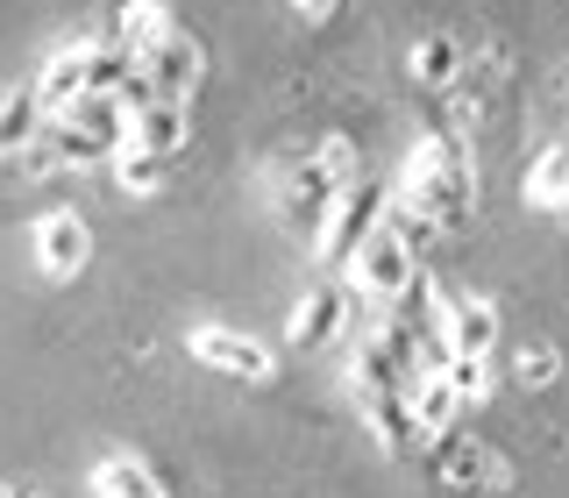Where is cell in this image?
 <instances>
[{"mask_svg": "<svg viewBox=\"0 0 569 498\" xmlns=\"http://www.w3.org/2000/svg\"><path fill=\"white\" fill-rule=\"evenodd\" d=\"M470 192H477V171H470L462 136H427L413 150V165H406V192H399V200L413 213H427L435 228H456L462 213H470Z\"/></svg>", "mask_w": 569, "mask_h": 498, "instance_id": "6da1fadb", "label": "cell"}, {"mask_svg": "<svg viewBox=\"0 0 569 498\" xmlns=\"http://www.w3.org/2000/svg\"><path fill=\"white\" fill-rule=\"evenodd\" d=\"M420 378V335L406 320H378L349 356V385L356 391H406Z\"/></svg>", "mask_w": 569, "mask_h": 498, "instance_id": "7a4b0ae2", "label": "cell"}, {"mask_svg": "<svg viewBox=\"0 0 569 498\" xmlns=\"http://www.w3.org/2000/svg\"><path fill=\"white\" fill-rule=\"evenodd\" d=\"M413 278H420V257H413L399 236H391L385 221L370 228L363 249L349 257V292H356V299H378V307H399V299L413 292Z\"/></svg>", "mask_w": 569, "mask_h": 498, "instance_id": "3957f363", "label": "cell"}, {"mask_svg": "<svg viewBox=\"0 0 569 498\" xmlns=\"http://www.w3.org/2000/svg\"><path fill=\"white\" fill-rule=\"evenodd\" d=\"M427 470H435L441 491H512V462L491 456L477 435H462V427H441L435 435V456H427Z\"/></svg>", "mask_w": 569, "mask_h": 498, "instance_id": "277c9868", "label": "cell"}, {"mask_svg": "<svg viewBox=\"0 0 569 498\" xmlns=\"http://www.w3.org/2000/svg\"><path fill=\"white\" fill-rule=\"evenodd\" d=\"M136 79L150 86V100H186L192 86L207 79V50L192 43L186 29H171V36H157V43L136 58Z\"/></svg>", "mask_w": 569, "mask_h": 498, "instance_id": "5b68a950", "label": "cell"}, {"mask_svg": "<svg viewBox=\"0 0 569 498\" xmlns=\"http://www.w3.org/2000/svg\"><path fill=\"white\" fill-rule=\"evenodd\" d=\"M385 186H370V178H356V186L342 192V207H335L328 213V228H320V263H342V257H356V249H363V236H370V228H378L385 221Z\"/></svg>", "mask_w": 569, "mask_h": 498, "instance_id": "8992f818", "label": "cell"}, {"mask_svg": "<svg viewBox=\"0 0 569 498\" xmlns=\"http://www.w3.org/2000/svg\"><path fill=\"white\" fill-rule=\"evenodd\" d=\"M335 207H342V186H335L313 157H307V165H284V221H292L307 242H320V228H328Z\"/></svg>", "mask_w": 569, "mask_h": 498, "instance_id": "52a82bcc", "label": "cell"}, {"mask_svg": "<svg viewBox=\"0 0 569 498\" xmlns=\"http://www.w3.org/2000/svg\"><path fill=\"white\" fill-rule=\"evenodd\" d=\"M29 242H36V271L43 278H79L86 257H93V228L79 213H43Z\"/></svg>", "mask_w": 569, "mask_h": 498, "instance_id": "ba28073f", "label": "cell"}, {"mask_svg": "<svg viewBox=\"0 0 569 498\" xmlns=\"http://www.w3.org/2000/svg\"><path fill=\"white\" fill-rule=\"evenodd\" d=\"M192 356H200L207 370H228V378H242V385H263L271 378V349L263 342H249V335H236V328H192V342H186Z\"/></svg>", "mask_w": 569, "mask_h": 498, "instance_id": "9c48e42d", "label": "cell"}, {"mask_svg": "<svg viewBox=\"0 0 569 498\" xmlns=\"http://www.w3.org/2000/svg\"><path fill=\"white\" fill-rule=\"evenodd\" d=\"M342 328H349V292L335 278H320L292 307V349H328V342H342Z\"/></svg>", "mask_w": 569, "mask_h": 498, "instance_id": "30bf717a", "label": "cell"}, {"mask_svg": "<svg viewBox=\"0 0 569 498\" xmlns=\"http://www.w3.org/2000/svg\"><path fill=\"white\" fill-rule=\"evenodd\" d=\"M441 349H449V363H477V356L498 349V313L485 299H456L449 313H441Z\"/></svg>", "mask_w": 569, "mask_h": 498, "instance_id": "8fae6325", "label": "cell"}, {"mask_svg": "<svg viewBox=\"0 0 569 498\" xmlns=\"http://www.w3.org/2000/svg\"><path fill=\"white\" fill-rule=\"evenodd\" d=\"M129 150H150V157L186 150V100H142L129 114Z\"/></svg>", "mask_w": 569, "mask_h": 498, "instance_id": "7c38bea8", "label": "cell"}, {"mask_svg": "<svg viewBox=\"0 0 569 498\" xmlns=\"http://www.w3.org/2000/svg\"><path fill=\"white\" fill-rule=\"evenodd\" d=\"M363 399V414H370V435H378V449L391 456H406L420 441V420H413V399L406 391H356Z\"/></svg>", "mask_w": 569, "mask_h": 498, "instance_id": "4fadbf2b", "label": "cell"}, {"mask_svg": "<svg viewBox=\"0 0 569 498\" xmlns=\"http://www.w3.org/2000/svg\"><path fill=\"white\" fill-rule=\"evenodd\" d=\"M93 498H171V485L142 456H100L93 462Z\"/></svg>", "mask_w": 569, "mask_h": 498, "instance_id": "5bb4252c", "label": "cell"}, {"mask_svg": "<svg viewBox=\"0 0 569 498\" xmlns=\"http://www.w3.org/2000/svg\"><path fill=\"white\" fill-rule=\"evenodd\" d=\"M406 399H413V420H420V435H441V427H456V385H449V363L420 370V378L406 385Z\"/></svg>", "mask_w": 569, "mask_h": 498, "instance_id": "9a60e30c", "label": "cell"}, {"mask_svg": "<svg viewBox=\"0 0 569 498\" xmlns=\"http://www.w3.org/2000/svg\"><path fill=\"white\" fill-rule=\"evenodd\" d=\"M178 22H171V8L164 0H129V8L114 14V43L129 50V58H142V50L157 43V36H171Z\"/></svg>", "mask_w": 569, "mask_h": 498, "instance_id": "2e32d148", "label": "cell"}, {"mask_svg": "<svg viewBox=\"0 0 569 498\" xmlns=\"http://www.w3.org/2000/svg\"><path fill=\"white\" fill-rule=\"evenodd\" d=\"M36 100H43V114H64L71 100H86V50H64V58H50L43 79H36Z\"/></svg>", "mask_w": 569, "mask_h": 498, "instance_id": "e0dca14e", "label": "cell"}, {"mask_svg": "<svg viewBox=\"0 0 569 498\" xmlns=\"http://www.w3.org/2000/svg\"><path fill=\"white\" fill-rule=\"evenodd\" d=\"M43 100H36V86H14L8 100H0V150H22V142L43 129Z\"/></svg>", "mask_w": 569, "mask_h": 498, "instance_id": "ac0fdd59", "label": "cell"}, {"mask_svg": "<svg viewBox=\"0 0 569 498\" xmlns=\"http://www.w3.org/2000/svg\"><path fill=\"white\" fill-rule=\"evenodd\" d=\"M164 178H171V157L129 150V142H121V150H114V186H121V192H136V200H150V192L164 186Z\"/></svg>", "mask_w": 569, "mask_h": 498, "instance_id": "d6986e66", "label": "cell"}, {"mask_svg": "<svg viewBox=\"0 0 569 498\" xmlns=\"http://www.w3.org/2000/svg\"><path fill=\"white\" fill-rule=\"evenodd\" d=\"M413 79H420V86H456V79H462L456 36H420V43H413Z\"/></svg>", "mask_w": 569, "mask_h": 498, "instance_id": "ffe728a7", "label": "cell"}, {"mask_svg": "<svg viewBox=\"0 0 569 498\" xmlns=\"http://www.w3.org/2000/svg\"><path fill=\"white\" fill-rule=\"evenodd\" d=\"M527 200L533 207H569V142L541 150V165L527 171Z\"/></svg>", "mask_w": 569, "mask_h": 498, "instance_id": "44dd1931", "label": "cell"}, {"mask_svg": "<svg viewBox=\"0 0 569 498\" xmlns=\"http://www.w3.org/2000/svg\"><path fill=\"white\" fill-rule=\"evenodd\" d=\"M313 165L328 171V178H335V186H342V192L356 186V178H363V157H356V142H349V136H328V142H320V150H313Z\"/></svg>", "mask_w": 569, "mask_h": 498, "instance_id": "7402d4cb", "label": "cell"}, {"mask_svg": "<svg viewBox=\"0 0 569 498\" xmlns=\"http://www.w3.org/2000/svg\"><path fill=\"white\" fill-rule=\"evenodd\" d=\"M449 385H456V399H485V391L498 385L491 378V356H477V363H449Z\"/></svg>", "mask_w": 569, "mask_h": 498, "instance_id": "603a6c76", "label": "cell"}, {"mask_svg": "<svg viewBox=\"0 0 569 498\" xmlns=\"http://www.w3.org/2000/svg\"><path fill=\"white\" fill-rule=\"evenodd\" d=\"M556 370H562L556 349H527L520 356V385H556Z\"/></svg>", "mask_w": 569, "mask_h": 498, "instance_id": "cb8c5ba5", "label": "cell"}, {"mask_svg": "<svg viewBox=\"0 0 569 498\" xmlns=\"http://www.w3.org/2000/svg\"><path fill=\"white\" fill-rule=\"evenodd\" d=\"M292 8H299V14H307V22H328V14H335V8H342V0H292Z\"/></svg>", "mask_w": 569, "mask_h": 498, "instance_id": "d4e9b609", "label": "cell"}]
</instances>
